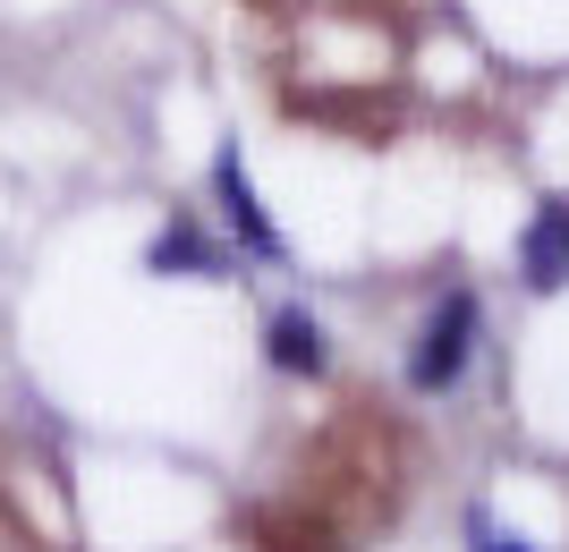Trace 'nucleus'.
<instances>
[{
    "mask_svg": "<svg viewBox=\"0 0 569 552\" xmlns=\"http://www.w3.org/2000/svg\"><path fill=\"white\" fill-rule=\"evenodd\" d=\"M468 552H536V544L510 535V528H493V510H468Z\"/></svg>",
    "mask_w": 569,
    "mask_h": 552,
    "instance_id": "6",
    "label": "nucleus"
},
{
    "mask_svg": "<svg viewBox=\"0 0 569 552\" xmlns=\"http://www.w3.org/2000/svg\"><path fill=\"white\" fill-rule=\"evenodd\" d=\"M213 204L238 230V255H256V264H281L289 255V239L272 230V213H263V195H256V179H247V153H238V144L213 153Z\"/></svg>",
    "mask_w": 569,
    "mask_h": 552,
    "instance_id": "2",
    "label": "nucleus"
},
{
    "mask_svg": "<svg viewBox=\"0 0 569 552\" xmlns=\"http://www.w3.org/2000/svg\"><path fill=\"white\" fill-rule=\"evenodd\" d=\"M476 332H485V307H476V289H451L442 307L426 314V332H417V349H408V391H451L459 374H468L476 358Z\"/></svg>",
    "mask_w": 569,
    "mask_h": 552,
    "instance_id": "1",
    "label": "nucleus"
},
{
    "mask_svg": "<svg viewBox=\"0 0 569 552\" xmlns=\"http://www.w3.org/2000/svg\"><path fill=\"white\" fill-rule=\"evenodd\" d=\"M519 272L536 298H552V289H569V195H545L536 213H527L519 230Z\"/></svg>",
    "mask_w": 569,
    "mask_h": 552,
    "instance_id": "3",
    "label": "nucleus"
},
{
    "mask_svg": "<svg viewBox=\"0 0 569 552\" xmlns=\"http://www.w3.org/2000/svg\"><path fill=\"white\" fill-rule=\"evenodd\" d=\"M144 272H153V281H230V255H221L196 221H170L162 239L144 247Z\"/></svg>",
    "mask_w": 569,
    "mask_h": 552,
    "instance_id": "4",
    "label": "nucleus"
},
{
    "mask_svg": "<svg viewBox=\"0 0 569 552\" xmlns=\"http://www.w3.org/2000/svg\"><path fill=\"white\" fill-rule=\"evenodd\" d=\"M263 358L281 365V374H323L332 349H323V323H315L307 307H281L272 323H263Z\"/></svg>",
    "mask_w": 569,
    "mask_h": 552,
    "instance_id": "5",
    "label": "nucleus"
}]
</instances>
